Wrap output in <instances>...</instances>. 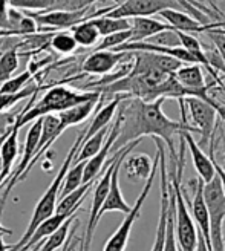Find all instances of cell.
Instances as JSON below:
<instances>
[{
    "label": "cell",
    "mask_w": 225,
    "mask_h": 251,
    "mask_svg": "<svg viewBox=\"0 0 225 251\" xmlns=\"http://www.w3.org/2000/svg\"><path fill=\"white\" fill-rule=\"evenodd\" d=\"M167 98L161 97L155 100V101H144V100L138 97L124 95L117 112L121 118V129L112 150L117 152V150L123 149L132 141L143 140V136H152L161 138L164 144L169 147L170 161H176L178 155L176 150H175V135H179L185 129L196 132V127L187 124V104L184 98L178 100L181 107V121H175L162 112V104H164Z\"/></svg>",
    "instance_id": "obj_1"
},
{
    "label": "cell",
    "mask_w": 225,
    "mask_h": 251,
    "mask_svg": "<svg viewBox=\"0 0 225 251\" xmlns=\"http://www.w3.org/2000/svg\"><path fill=\"white\" fill-rule=\"evenodd\" d=\"M35 97H37V94L29 100L26 107H25L22 110V114L19 115V118L14 124L19 129H22L23 126H26L28 123H32L45 115L60 114V112L68 110L77 104L91 101V100H100L101 98V92H98V91L77 92V91L69 89L66 86H54L43 95L42 100H39V101L32 106Z\"/></svg>",
    "instance_id": "obj_2"
},
{
    "label": "cell",
    "mask_w": 225,
    "mask_h": 251,
    "mask_svg": "<svg viewBox=\"0 0 225 251\" xmlns=\"http://www.w3.org/2000/svg\"><path fill=\"white\" fill-rule=\"evenodd\" d=\"M86 129H83L78 136H77V140H75V143L72 144V147L69 149V152L63 161V164H61V167L58 169V173L55 175V178L54 181L51 182V185H49L46 188V192L43 193V196L40 198V201L37 202L35 208H34V213H32V218L28 224V228L26 231H25V234L20 237V241L17 244H14L11 247L9 251H19L22 250L25 245H26L31 239V236L34 234L35 228L39 227V225L46 221L48 218H51L52 215H55V210H57V201H58V196L61 195V188H63V182H65V176H66V173L68 170L71 169V166L74 164V159L75 156H77L78 153V150L84 141V138H86Z\"/></svg>",
    "instance_id": "obj_3"
},
{
    "label": "cell",
    "mask_w": 225,
    "mask_h": 251,
    "mask_svg": "<svg viewBox=\"0 0 225 251\" xmlns=\"http://www.w3.org/2000/svg\"><path fill=\"white\" fill-rule=\"evenodd\" d=\"M181 147L178 159L170 164L169 179L175 190V213H176V239L179 245V251H196L198 247V227L192 213L187 207L184 188H182V172H184V161H185V138L179 133Z\"/></svg>",
    "instance_id": "obj_4"
},
{
    "label": "cell",
    "mask_w": 225,
    "mask_h": 251,
    "mask_svg": "<svg viewBox=\"0 0 225 251\" xmlns=\"http://www.w3.org/2000/svg\"><path fill=\"white\" fill-rule=\"evenodd\" d=\"M115 6L117 5H110L101 9H92L91 6H86L81 9H52V11H40L37 14H28L26 12V14L37 22L39 28L43 26L42 28L43 31L54 32V31L71 29L89 19L109 14Z\"/></svg>",
    "instance_id": "obj_5"
},
{
    "label": "cell",
    "mask_w": 225,
    "mask_h": 251,
    "mask_svg": "<svg viewBox=\"0 0 225 251\" xmlns=\"http://www.w3.org/2000/svg\"><path fill=\"white\" fill-rule=\"evenodd\" d=\"M204 198L210 215L211 250L225 251L224 244V221H225V192L221 176L215 175L210 182H204Z\"/></svg>",
    "instance_id": "obj_6"
},
{
    "label": "cell",
    "mask_w": 225,
    "mask_h": 251,
    "mask_svg": "<svg viewBox=\"0 0 225 251\" xmlns=\"http://www.w3.org/2000/svg\"><path fill=\"white\" fill-rule=\"evenodd\" d=\"M158 167H159V155L156 152L152 173H150V176L146 179V185L143 188V192L140 193L138 199H136L135 204L132 205L130 213H127L126 218H124L123 222L120 224V227L117 228V231L109 237V241L106 242L103 251H126L129 237H130V233H132V227H133V224L136 222V219L140 218L141 208H143V205L146 202L147 196L150 195V190H152V185H153V181H155V176H156Z\"/></svg>",
    "instance_id": "obj_7"
},
{
    "label": "cell",
    "mask_w": 225,
    "mask_h": 251,
    "mask_svg": "<svg viewBox=\"0 0 225 251\" xmlns=\"http://www.w3.org/2000/svg\"><path fill=\"white\" fill-rule=\"evenodd\" d=\"M42 129H43V117L31 123L28 133H26V141H25V147H23V156H22L20 162L17 164L16 170L12 172L11 176L8 178L6 188H5L2 198H0V213H2L6 199H8L9 193L12 192V188H14L20 181H23L25 178L28 176L31 167L34 166V159L37 156V152H39Z\"/></svg>",
    "instance_id": "obj_8"
},
{
    "label": "cell",
    "mask_w": 225,
    "mask_h": 251,
    "mask_svg": "<svg viewBox=\"0 0 225 251\" xmlns=\"http://www.w3.org/2000/svg\"><path fill=\"white\" fill-rule=\"evenodd\" d=\"M124 146L123 149L117 150L109 161H107V166L103 170V176L98 179L97 185H95V190H94V199H92V207H91V213H89V221H87V227H86V233L81 237V250L80 251H91V245H92V237L95 233V228L100 222V210H101L104 201L107 198L109 193V188H110V181H112V173H114L115 164L118 158L121 156V153L124 152Z\"/></svg>",
    "instance_id": "obj_9"
},
{
    "label": "cell",
    "mask_w": 225,
    "mask_h": 251,
    "mask_svg": "<svg viewBox=\"0 0 225 251\" xmlns=\"http://www.w3.org/2000/svg\"><path fill=\"white\" fill-rule=\"evenodd\" d=\"M184 101H185L187 107H189L196 132L201 133L199 146L208 147L211 138L215 135L218 110L215 109L213 104H210L208 101H204V100L198 98V97H185Z\"/></svg>",
    "instance_id": "obj_10"
},
{
    "label": "cell",
    "mask_w": 225,
    "mask_h": 251,
    "mask_svg": "<svg viewBox=\"0 0 225 251\" xmlns=\"http://www.w3.org/2000/svg\"><path fill=\"white\" fill-rule=\"evenodd\" d=\"M164 9H184L178 0H124L112 9L109 17L133 19V17H152Z\"/></svg>",
    "instance_id": "obj_11"
},
{
    "label": "cell",
    "mask_w": 225,
    "mask_h": 251,
    "mask_svg": "<svg viewBox=\"0 0 225 251\" xmlns=\"http://www.w3.org/2000/svg\"><path fill=\"white\" fill-rule=\"evenodd\" d=\"M175 77H176V80L185 89L187 97H198V98L204 100V101H208L210 104H213L216 109L218 103L208 94L211 86H208L205 83V77H204L201 65H198V63H193V65H182L176 72H175Z\"/></svg>",
    "instance_id": "obj_12"
},
{
    "label": "cell",
    "mask_w": 225,
    "mask_h": 251,
    "mask_svg": "<svg viewBox=\"0 0 225 251\" xmlns=\"http://www.w3.org/2000/svg\"><path fill=\"white\" fill-rule=\"evenodd\" d=\"M133 57V52L127 51H94L91 55H87L81 65V72L91 75H106L110 74L115 68H118L124 60Z\"/></svg>",
    "instance_id": "obj_13"
},
{
    "label": "cell",
    "mask_w": 225,
    "mask_h": 251,
    "mask_svg": "<svg viewBox=\"0 0 225 251\" xmlns=\"http://www.w3.org/2000/svg\"><path fill=\"white\" fill-rule=\"evenodd\" d=\"M120 129H121V118L117 114V118H115L114 124H112V127L109 130V135L106 138L104 146L101 147V150H100V152L95 156H92L91 159H87V162H86L83 182H91V181L97 179L98 175L101 173V170L106 169V166H107V162H106L107 156L110 153V150L114 149V146H115V141H117V138L120 135Z\"/></svg>",
    "instance_id": "obj_14"
},
{
    "label": "cell",
    "mask_w": 225,
    "mask_h": 251,
    "mask_svg": "<svg viewBox=\"0 0 225 251\" xmlns=\"http://www.w3.org/2000/svg\"><path fill=\"white\" fill-rule=\"evenodd\" d=\"M190 187L193 188V199L190 202V208H192V216L195 219V224L198 230L202 233V236L205 237V241L211 250V230H210V215H208V208H207V202L204 198V181L201 178L198 179H192L190 181ZM213 251V250H211Z\"/></svg>",
    "instance_id": "obj_15"
},
{
    "label": "cell",
    "mask_w": 225,
    "mask_h": 251,
    "mask_svg": "<svg viewBox=\"0 0 225 251\" xmlns=\"http://www.w3.org/2000/svg\"><path fill=\"white\" fill-rule=\"evenodd\" d=\"M181 135H184L185 138V143H187V149L190 150V155H192V161H193V166L204 182H210L211 179L215 178L216 175V167H215V162L211 159V156H207L202 152V147L199 146L195 138L192 135V130H182Z\"/></svg>",
    "instance_id": "obj_16"
},
{
    "label": "cell",
    "mask_w": 225,
    "mask_h": 251,
    "mask_svg": "<svg viewBox=\"0 0 225 251\" xmlns=\"http://www.w3.org/2000/svg\"><path fill=\"white\" fill-rule=\"evenodd\" d=\"M130 31L132 35L129 42H144L164 31H175V28L167 22H159L152 17H133Z\"/></svg>",
    "instance_id": "obj_17"
},
{
    "label": "cell",
    "mask_w": 225,
    "mask_h": 251,
    "mask_svg": "<svg viewBox=\"0 0 225 251\" xmlns=\"http://www.w3.org/2000/svg\"><path fill=\"white\" fill-rule=\"evenodd\" d=\"M19 127L14 126L8 136L0 146V162H2V175H0V187L11 176L12 166L19 156Z\"/></svg>",
    "instance_id": "obj_18"
},
{
    "label": "cell",
    "mask_w": 225,
    "mask_h": 251,
    "mask_svg": "<svg viewBox=\"0 0 225 251\" xmlns=\"http://www.w3.org/2000/svg\"><path fill=\"white\" fill-rule=\"evenodd\" d=\"M74 215H75V213H74ZM74 215H66V213H55V215H52L51 218H48L46 221H43L39 225V227L35 228V231L31 236L29 242L25 245L22 250H19V251H31L34 247H37L40 242H43L46 237H49L52 233H55L61 227V225H63Z\"/></svg>",
    "instance_id": "obj_19"
},
{
    "label": "cell",
    "mask_w": 225,
    "mask_h": 251,
    "mask_svg": "<svg viewBox=\"0 0 225 251\" xmlns=\"http://www.w3.org/2000/svg\"><path fill=\"white\" fill-rule=\"evenodd\" d=\"M129 179H147L153 169V161L146 153H136L127 156L123 162Z\"/></svg>",
    "instance_id": "obj_20"
},
{
    "label": "cell",
    "mask_w": 225,
    "mask_h": 251,
    "mask_svg": "<svg viewBox=\"0 0 225 251\" xmlns=\"http://www.w3.org/2000/svg\"><path fill=\"white\" fill-rule=\"evenodd\" d=\"M94 184H95V179L91 182H84L83 185H80L77 188V190L71 192L66 196H61V199L57 204L55 213H66V215H74V213H77L81 201H84V198L87 196V193H89Z\"/></svg>",
    "instance_id": "obj_21"
},
{
    "label": "cell",
    "mask_w": 225,
    "mask_h": 251,
    "mask_svg": "<svg viewBox=\"0 0 225 251\" xmlns=\"http://www.w3.org/2000/svg\"><path fill=\"white\" fill-rule=\"evenodd\" d=\"M109 130L110 127H104L103 130H100L98 133L92 135L91 138H84V141L78 150L77 156H75L74 162H80V161H87L91 159L92 156H95L100 150H101V147L104 146L106 143V138L109 135Z\"/></svg>",
    "instance_id": "obj_22"
},
{
    "label": "cell",
    "mask_w": 225,
    "mask_h": 251,
    "mask_svg": "<svg viewBox=\"0 0 225 251\" xmlns=\"http://www.w3.org/2000/svg\"><path fill=\"white\" fill-rule=\"evenodd\" d=\"M71 32L74 34L78 46H81V48H92V46H95L98 43L100 39H101V34H100L98 28L92 22V19L86 20V22L77 25V26L71 28Z\"/></svg>",
    "instance_id": "obj_23"
},
{
    "label": "cell",
    "mask_w": 225,
    "mask_h": 251,
    "mask_svg": "<svg viewBox=\"0 0 225 251\" xmlns=\"http://www.w3.org/2000/svg\"><path fill=\"white\" fill-rule=\"evenodd\" d=\"M9 6L20 11L68 9L66 0H9Z\"/></svg>",
    "instance_id": "obj_24"
},
{
    "label": "cell",
    "mask_w": 225,
    "mask_h": 251,
    "mask_svg": "<svg viewBox=\"0 0 225 251\" xmlns=\"http://www.w3.org/2000/svg\"><path fill=\"white\" fill-rule=\"evenodd\" d=\"M92 22L98 28L101 37H106L109 34L120 32V31H127L132 28V20L129 19H118V17H109V16H100L94 17Z\"/></svg>",
    "instance_id": "obj_25"
},
{
    "label": "cell",
    "mask_w": 225,
    "mask_h": 251,
    "mask_svg": "<svg viewBox=\"0 0 225 251\" xmlns=\"http://www.w3.org/2000/svg\"><path fill=\"white\" fill-rule=\"evenodd\" d=\"M74 219H75V215L71 216L55 233H52L49 237H46L43 242H40L37 251H55L58 248H63V245L69 239V234H71L69 230H71V224Z\"/></svg>",
    "instance_id": "obj_26"
},
{
    "label": "cell",
    "mask_w": 225,
    "mask_h": 251,
    "mask_svg": "<svg viewBox=\"0 0 225 251\" xmlns=\"http://www.w3.org/2000/svg\"><path fill=\"white\" fill-rule=\"evenodd\" d=\"M51 48L58 54H72L77 51L78 43L75 40L74 34L71 29H63V31H55L54 35L51 37V42H49Z\"/></svg>",
    "instance_id": "obj_27"
},
{
    "label": "cell",
    "mask_w": 225,
    "mask_h": 251,
    "mask_svg": "<svg viewBox=\"0 0 225 251\" xmlns=\"http://www.w3.org/2000/svg\"><path fill=\"white\" fill-rule=\"evenodd\" d=\"M87 161H80V162H74L71 166V169L68 170L66 176H65V182H63V188H61V195L60 196H66L71 192L77 190L80 185H83V176H84V167H86Z\"/></svg>",
    "instance_id": "obj_28"
},
{
    "label": "cell",
    "mask_w": 225,
    "mask_h": 251,
    "mask_svg": "<svg viewBox=\"0 0 225 251\" xmlns=\"http://www.w3.org/2000/svg\"><path fill=\"white\" fill-rule=\"evenodd\" d=\"M175 205H176V202H175V190H173V185H172V199H170L169 216H167V230H166L164 251H179V245H178V239H176V230H175V219H176Z\"/></svg>",
    "instance_id": "obj_29"
},
{
    "label": "cell",
    "mask_w": 225,
    "mask_h": 251,
    "mask_svg": "<svg viewBox=\"0 0 225 251\" xmlns=\"http://www.w3.org/2000/svg\"><path fill=\"white\" fill-rule=\"evenodd\" d=\"M19 68V52L17 48H11L0 57V86L11 78Z\"/></svg>",
    "instance_id": "obj_30"
},
{
    "label": "cell",
    "mask_w": 225,
    "mask_h": 251,
    "mask_svg": "<svg viewBox=\"0 0 225 251\" xmlns=\"http://www.w3.org/2000/svg\"><path fill=\"white\" fill-rule=\"evenodd\" d=\"M39 91H42L40 86H31V87H25L19 94H0V114L5 112L6 109H11L16 103H19L20 100L34 97Z\"/></svg>",
    "instance_id": "obj_31"
},
{
    "label": "cell",
    "mask_w": 225,
    "mask_h": 251,
    "mask_svg": "<svg viewBox=\"0 0 225 251\" xmlns=\"http://www.w3.org/2000/svg\"><path fill=\"white\" fill-rule=\"evenodd\" d=\"M130 35H132V31L127 29V31H120V32H114V34H109L106 37H101V42H100L94 48V51H107V49H117L121 45L127 43L130 40Z\"/></svg>",
    "instance_id": "obj_32"
},
{
    "label": "cell",
    "mask_w": 225,
    "mask_h": 251,
    "mask_svg": "<svg viewBox=\"0 0 225 251\" xmlns=\"http://www.w3.org/2000/svg\"><path fill=\"white\" fill-rule=\"evenodd\" d=\"M32 72L23 71L22 74L16 75V77H11L9 80H6L2 86H0V94H19L22 92L25 87H26L28 81L32 78Z\"/></svg>",
    "instance_id": "obj_33"
},
{
    "label": "cell",
    "mask_w": 225,
    "mask_h": 251,
    "mask_svg": "<svg viewBox=\"0 0 225 251\" xmlns=\"http://www.w3.org/2000/svg\"><path fill=\"white\" fill-rule=\"evenodd\" d=\"M9 0H0V28L12 29L11 28V19H9ZM14 31V29H12Z\"/></svg>",
    "instance_id": "obj_34"
},
{
    "label": "cell",
    "mask_w": 225,
    "mask_h": 251,
    "mask_svg": "<svg viewBox=\"0 0 225 251\" xmlns=\"http://www.w3.org/2000/svg\"><path fill=\"white\" fill-rule=\"evenodd\" d=\"M210 35L211 42H213L216 45V48L219 49V52L225 61V34L221 31V29H213V31H208L207 32Z\"/></svg>",
    "instance_id": "obj_35"
},
{
    "label": "cell",
    "mask_w": 225,
    "mask_h": 251,
    "mask_svg": "<svg viewBox=\"0 0 225 251\" xmlns=\"http://www.w3.org/2000/svg\"><path fill=\"white\" fill-rule=\"evenodd\" d=\"M97 0H66L68 3V9H81V8H86V6H91L92 3H95ZM115 5H120L124 0H112Z\"/></svg>",
    "instance_id": "obj_36"
},
{
    "label": "cell",
    "mask_w": 225,
    "mask_h": 251,
    "mask_svg": "<svg viewBox=\"0 0 225 251\" xmlns=\"http://www.w3.org/2000/svg\"><path fill=\"white\" fill-rule=\"evenodd\" d=\"M208 152H210V156L211 159H213L215 162V167H216V172L218 175L221 176V181H222V185H224V192H225V170L219 166V162L216 161V156H215V141H213V138H211V141H210V146H208Z\"/></svg>",
    "instance_id": "obj_37"
},
{
    "label": "cell",
    "mask_w": 225,
    "mask_h": 251,
    "mask_svg": "<svg viewBox=\"0 0 225 251\" xmlns=\"http://www.w3.org/2000/svg\"><path fill=\"white\" fill-rule=\"evenodd\" d=\"M196 251H211L207 241H205V237L202 236V233L198 230V247H196Z\"/></svg>",
    "instance_id": "obj_38"
},
{
    "label": "cell",
    "mask_w": 225,
    "mask_h": 251,
    "mask_svg": "<svg viewBox=\"0 0 225 251\" xmlns=\"http://www.w3.org/2000/svg\"><path fill=\"white\" fill-rule=\"evenodd\" d=\"M75 230H77V225L71 230V234H69V239L66 241V244L63 245V250L61 251H74V234H75Z\"/></svg>",
    "instance_id": "obj_39"
},
{
    "label": "cell",
    "mask_w": 225,
    "mask_h": 251,
    "mask_svg": "<svg viewBox=\"0 0 225 251\" xmlns=\"http://www.w3.org/2000/svg\"><path fill=\"white\" fill-rule=\"evenodd\" d=\"M16 35H20V34L17 31H12V29L0 28V39H3V37H16Z\"/></svg>",
    "instance_id": "obj_40"
},
{
    "label": "cell",
    "mask_w": 225,
    "mask_h": 251,
    "mask_svg": "<svg viewBox=\"0 0 225 251\" xmlns=\"http://www.w3.org/2000/svg\"><path fill=\"white\" fill-rule=\"evenodd\" d=\"M3 236H6V234L0 233V251H9L12 245H8V244H5V239H3Z\"/></svg>",
    "instance_id": "obj_41"
},
{
    "label": "cell",
    "mask_w": 225,
    "mask_h": 251,
    "mask_svg": "<svg viewBox=\"0 0 225 251\" xmlns=\"http://www.w3.org/2000/svg\"><path fill=\"white\" fill-rule=\"evenodd\" d=\"M0 233H3V234H12L14 231H12L11 228H6V227H3V225L0 224Z\"/></svg>",
    "instance_id": "obj_42"
},
{
    "label": "cell",
    "mask_w": 225,
    "mask_h": 251,
    "mask_svg": "<svg viewBox=\"0 0 225 251\" xmlns=\"http://www.w3.org/2000/svg\"><path fill=\"white\" fill-rule=\"evenodd\" d=\"M0 175H2V162H0Z\"/></svg>",
    "instance_id": "obj_43"
},
{
    "label": "cell",
    "mask_w": 225,
    "mask_h": 251,
    "mask_svg": "<svg viewBox=\"0 0 225 251\" xmlns=\"http://www.w3.org/2000/svg\"><path fill=\"white\" fill-rule=\"evenodd\" d=\"M224 167H225V153H224Z\"/></svg>",
    "instance_id": "obj_44"
}]
</instances>
